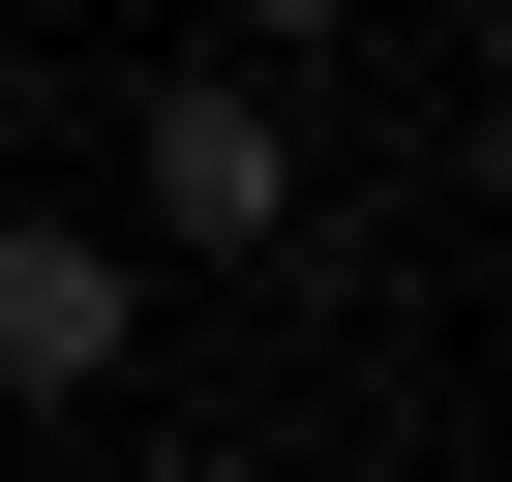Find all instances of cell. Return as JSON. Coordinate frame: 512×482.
Listing matches in <instances>:
<instances>
[{
    "mask_svg": "<svg viewBox=\"0 0 512 482\" xmlns=\"http://www.w3.org/2000/svg\"><path fill=\"white\" fill-rule=\"evenodd\" d=\"M151 241H181V272H302V121L241 61H151L121 91V272H151Z\"/></svg>",
    "mask_w": 512,
    "mask_h": 482,
    "instance_id": "6da1fadb",
    "label": "cell"
},
{
    "mask_svg": "<svg viewBox=\"0 0 512 482\" xmlns=\"http://www.w3.org/2000/svg\"><path fill=\"white\" fill-rule=\"evenodd\" d=\"M121 362H151V272L91 211H0V422H91Z\"/></svg>",
    "mask_w": 512,
    "mask_h": 482,
    "instance_id": "7a4b0ae2",
    "label": "cell"
},
{
    "mask_svg": "<svg viewBox=\"0 0 512 482\" xmlns=\"http://www.w3.org/2000/svg\"><path fill=\"white\" fill-rule=\"evenodd\" d=\"M211 31H241V91H272V61H332V31H362V0H211Z\"/></svg>",
    "mask_w": 512,
    "mask_h": 482,
    "instance_id": "3957f363",
    "label": "cell"
},
{
    "mask_svg": "<svg viewBox=\"0 0 512 482\" xmlns=\"http://www.w3.org/2000/svg\"><path fill=\"white\" fill-rule=\"evenodd\" d=\"M121 482H272V452H121Z\"/></svg>",
    "mask_w": 512,
    "mask_h": 482,
    "instance_id": "277c9868",
    "label": "cell"
}]
</instances>
